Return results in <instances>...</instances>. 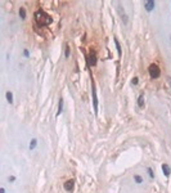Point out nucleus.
<instances>
[{"label": "nucleus", "instance_id": "nucleus-1", "mask_svg": "<svg viewBox=\"0 0 171 193\" xmlns=\"http://www.w3.org/2000/svg\"><path fill=\"white\" fill-rule=\"evenodd\" d=\"M35 21L39 26H48L51 23V17L48 13H45L44 11H37L35 13Z\"/></svg>", "mask_w": 171, "mask_h": 193}, {"label": "nucleus", "instance_id": "nucleus-2", "mask_svg": "<svg viewBox=\"0 0 171 193\" xmlns=\"http://www.w3.org/2000/svg\"><path fill=\"white\" fill-rule=\"evenodd\" d=\"M148 71H149V76L152 77V79H158L160 75H161V70L160 67L157 66V64H151L149 68H148Z\"/></svg>", "mask_w": 171, "mask_h": 193}, {"label": "nucleus", "instance_id": "nucleus-3", "mask_svg": "<svg viewBox=\"0 0 171 193\" xmlns=\"http://www.w3.org/2000/svg\"><path fill=\"white\" fill-rule=\"evenodd\" d=\"M91 95H93V104H94V112L98 113V98H96V90H95L94 80H91Z\"/></svg>", "mask_w": 171, "mask_h": 193}, {"label": "nucleus", "instance_id": "nucleus-4", "mask_svg": "<svg viewBox=\"0 0 171 193\" xmlns=\"http://www.w3.org/2000/svg\"><path fill=\"white\" fill-rule=\"evenodd\" d=\"M73 187H75V184H73V180H67V182L64 183V189H66L67 192H72Z\"/></svg>", "mask_w": 171, "mask_h": 193}, {"label": "nucleus", "instance_id": "nucleus-5", "mask_svg": "<svg viewBox=\"0 0 171 193\" xmlns=\"http://www.w3.org/2000/svg\"><path fill=\"white\" fill-rule=\"evenodd\" d=\"M89 64L90 66H95L96 64V59H95V54L93 53H90V56H89Z\"/></svg>", "mask_w": 171, "mask_h": 193}, {"label": "nucleus", "instance_id": "nucleus-6", "mask_svg": "<svg viewBox=\"0 0 171 193\" xmlns=\"http://www.w3.org/2000/svg\"><path fill=\"white\" fill-rule=\"evenodd\" d=\"M153 8H154V1H152V0H148V1H146V9L148 12L153 11Z\"/></svg>", "mask_w": 171, "mask_h": 193}, {"label": "nucleus", "instance_id": "nucleus-7", "mask_svg": "<svg viewBox=\"0 0 171 193\" xmlns=\"http://www.w3.org/2000/svg\"><path fill=\"white\" fill-rule=\"evenodd\" d=\"M162 170H163V174H165L166 176H169L170 174H171V170H170V166L169 165H165V163H163V165H162Z\"/></svg>", "mask_w": 171, "mask_h": 193}, {"label": "nucleus", "instance_id": "nucleus-8", "mask_svg": "<svg viewBox=\"0 0 171 193\" xmlns=\"http://www.w3.org/2000/svg\"><path fill=\"white\" fill-rule=\"evenodd\" d=\"M62 111H63V99L61 98V99H59V106H58V112H57V115H61V113H62Z\"/></svg>", "mask_w": 171, "mask_h": 193}, {"label": "nucleus", "instance_id": "nucleus-9", "mask_svg": "<svg viewBox=\"0 0 171 193\" xmlns=\"http://www.w3.org/2000/svg\"><path fill=\"white\" fill-rule=\"evenodd\" d=\"M138 104H139V107H143L144 106V95L139 96V99H138Z\"/></svg>", "mask_w": 171, "mask_h": 193}, {"label": "nucleus", "instance_id": "nucleus-10", "mask_svg": "<svg viewBox=\"0 0 171 193\" xmlns=\"http://www.w3.org/2000/svg\"><path fill=\"white\" fill-rule=\"evenodd\" d=\"M19 15H21L22 19L26 18V11H25V8H21V9H19Z\"/></svg>", "mask_w": 171, "mask_h": 193}, {"label": "nucleus", "instance_id": "nucleus-11", "mask_svg": "<svg viewBox=\"0 0 171 193\" xmlns=\"http://www.w3.org/2000/svg\"><path fill=\"white\" fill-rule=\"evenodd\" d=\"M115 43H116V48H117V51H118V56L121 57V46H120V44H118L117 39H115Z\"/></svg>", "mask_w": 171, "mask_h": 193}, {"label": "nucleus", "instance_id": "nucleus-12", "mask_svg": "<svg viewBox=\"0 0 171 193\" xmlns=\"http://www.w3.org/2000/svg\"><path fill=\"white\" fill-rule=\"evenodd\" d=\"M6 99H8V102H9V103H13V95H12V93H11V92L6 93Z\"/></svg>", "mask_w": 171, "mask_h": 193}, {"label": "nucleus", "instance_id": "nucleus-13", "mask_svg": "<svg viewBox=\"0 0 171 193\" xmlns=\"http://www.w3.org/2000/svg\"><path fill=\"white\" fill-rule=\"evenodd\" d=\"M36 144H37V140L36 139H32L31 140V144H30V148H31V149H34V148L36 147Z\"/></svg>", "mask_w": 171, "mask_h": 193}, {"label": "nucleus", "instance_id": "nucleus-14", "mask_svg": "<svg viewBox=\"0 0 171 193\" xmlns=\"http://www.w3.org/2000/svg\"><path fill=\"white\" fill-rule=\"evenodd\" d=\"M135 180H137V183H141V178H140L139 175H137V176H135Z\"/></svg>", "mask_w": 171, "mask_h": 193}, {"label": "nucleus", "instance_id": "nucleus-15", "mask_svg": "<svg viewBox=\"0 0 171 193\" xmlns=\"http://www.w3.org/2000/svg\"><path fill=\"white\" fill-rule=\"evenodd\" d=\"M70 56V48H68V45L66 46V57H68Z\"/></svg>", "mask_w": 171, "mask_h": 193}, {"label": "nucleus", "instance_id": "nucleus-16", "mask_svg": "<svg viewBox=\"0 0 171 193\" xmlns=\"http://www.w3.org/2000/svg\"><path fill=\"white\" fill-rule=\"evenodd\" d=\"M148 173H149V176H151V178H152V176H153V173H152V170H151V169H148Z\"/></svg>", "mask_w": 171, "mask_h": 193}, {"label": "nucleus", "instance_id": "nucleus-17", "mask_svg": "<svg viewBox=\"0 0 171 193\" xmlns=\"http://www.w3.org/2000/svg\"><path fill=\"white\" fill-rule=\"evenodd\" d=\"M133 84H138V77H134L133 79Z\"/></svg>", "mask_w": 171, "mask_h": 193}, {"label": "nucleus", "instance_id": "nucleus-18", "mask_svg": "<svg viewBox=\"0 0 171 193\" xmlns=\"http://www.w3.org/2000/svg\"><path fill=\"white\" fill-rule=\"evenodd\" d=\"M169 84H170V86H171V77H169Z\"/></svg>", "mask_w": 171, "mask_h": 193}, {"label": "nucleus", "instance_id": "nucleus-19", "mask_svg": "<svg viewBox=\"0 0 171 193\" xmlns=\"http://www.w3.org/2000/svg\"><path fill=\"white\" fill-rule=\"evenodd\" d=\"M5 191H4V188H1V191H0V193H4Z\"/></svg>", "mask_w": 171, "mask_h": 193}]
</instances>
